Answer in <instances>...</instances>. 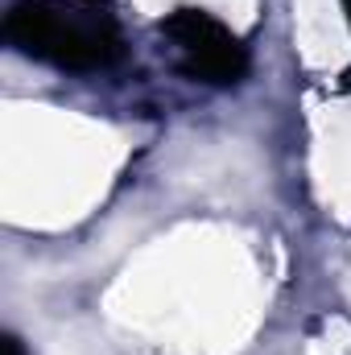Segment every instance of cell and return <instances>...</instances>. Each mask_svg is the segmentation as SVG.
Listing matches in <instances>:
<instances>
[{
    "label": "cell",
    "mask_w": 351,
    "mask_h": 355,
    "mask_svg": "<svg viewBox=\"0 0 351 355\" xmlns=\"http://www.w3.org/2000/svg\"><path fill=\"white\" fill-rule=\"evenodd\" d=\"M4 37L33 62L58 71H103L120 58V25L99 0H17Z\"/></svg>",
    "instance_id": "6da1fadb"
},
{
    "label": "cell",
    "mask_w": 351,
    "mask_h": 355,
    "mask_svg": "<svg viewBox=\"0 0 351 355\" xmlns=\"http://www.w3.org/2000/svg\"><path fill=\"white\" fill-rule=\"evenodd\" d=\"M162 33L174 42L178 67L194 79V83H211V87H232L248 75V50L244 42L215 21L207 8H174L162 21Z\"/></svg>",
    "instance_id": "7a4b0ae2"
},
{
    "label": "cell",
    "mask_w": 351,
    "mask_h": 355,
    "mask_svg": "<svg viewBox=\"0 0 351 355\" xmlns=\"http://www.w3.org/2000/svg\"><path fill=\"white\" fill-rule=\"evenodd\" d=\"M4 355H21V343H17V339H12V335H8V339H4Z\"/></svg>",
    "instance_id": "3957f363"
},
{
    "label": "cell",
    "mask_w": 351,
    "mask_h": 355,
    "mask_svg": "<svg viewBox=\"0 0 351 355\" xmlns=\"http://www.w3.org/2000/svg\"><path fill=\"white\" fill-rule=\"evenodd\" d=\"M343 8H348V21H351V0H343Z\"/></svg>",
    "instance_id": "277c9868"
}]
</instances>
